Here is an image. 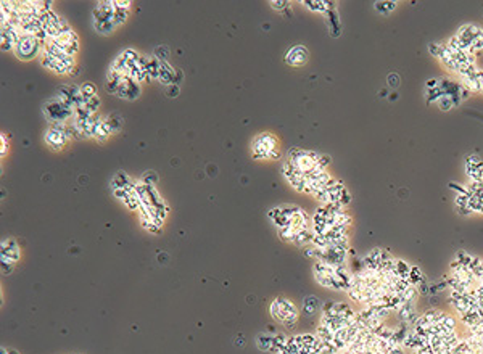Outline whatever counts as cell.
<instances>
[{"label":"cell","mask_w":483,"mask_h":354,"mask_svg":"<svg viewBox=\"0 0 483 354\" xmlns=\"http://www.w3.org/2000/svg\"><path fill=\"white\" fill-rule=\"evenodd\" d=\"M269 218L279 229V234L285 242H292L298 246L311 245L314 237L311 219L301 208L293 205L277 206L269 211Z\"/></svg>","instance_id":"6da1fadb"},{"label":"cell","mask_w":483,"mask_h":354,"mask_svg":"<svg viewBox=\"0 0 483 354\" xmlns=\"http://www.w3.org/2000/svg\"><path fill=\"white\" fill-rule=\"evenodd\" d=\"M314 279L319 285L325 288L345 290L348 292L353 282V272L348 271L346 266H330L322 261H316L314 264Z\"/></svg>","instance_id":"7a4b0ae2"},{"label":"cell","mask_w":483,"mask_h":354,"mask_svg":"<svg viewBox=\"0 0 483 354\" xmlns=\"http://www.w3.org/2000/svg\"><path fill=\"white\" fill-rule=\"evenodd\" d=\"M316 198L322 205L342 206V208H345V206L350 203L351 195L348 193V190L345 188V186L338 181V179L332 177L327 184H325L321 192L316 195Z\"/></svg>","instance_id":"3957f363"},{"label":"cell","mask_w":483,"mask_h":354,"mask_svg":"<svg viewBox=\"0 0 483 354\" xmlns=\"http://www.w3.org/2000/svg\"><path fill=\"white\" fill-rule=\"evenodd\" d=\"M271 316L274 317L276 320H280L283 325L288 327V329L295 327L297 320H298V311L295 308V304L285 298H276L272 301Z\"/></svg>","instance_id":"277c9868"},{"label":"cell","mask_w":483,"mask_h":354,"mask_svg":"<svg viewBox=\"0 0 483 354\" xmlns=\"http://www.w3.org/2000/svg\"><path fill=\"white\" fill-rule=\"evenodd\" d=\"M40 47V40L37 36L23 33L18 28L17 33V39H15V50H17V55L23 60H29V58H34L37 55Z\"/></svg>","instance_id":"5b68a950"},{"label":"cell","mask_w":483,"mask_h":354,"mask_svg":"<svg viewBox=\"0 0 483 354\" xmlns=\"http://www.w3.org/2000/svg\"><path fill=\"white\" fill-rule=\"evenodd\" d=\"M253 156L258 160H271L279 156L277 140L269 134H261L253 142Z\"/></svg>","instance_id":"8992f818"},{"label":"cell","mask_w":483,"mask_h":354,"mask_svg":"<svg viewBox=\"0 0 483 354\" xmlns=\"http://www.w3.org/2000/svg\"><path fill=\"white\" fill-rule=\"evenodd\" d=\"M465 172L472 179V182L483 181V161L479 156L470 155L465 158Z\"/></svg>","instance_id":"52a82bcc"},{"label":"cell","mask_w":483,"mask_h":354,"mask_svg":"<svg viewBox=\"0 0 483 354\" xmlns=\"http://www.w3.org/2000/svg\"><path fill=\"white\" fill-rule=\"evenodd\" d=\"M308 61V50L303 45H295L287 52L285 63L290 66H301Z\"/></svg>","instance_id":"ba28073f"},{"label":"cell","mask_w":483,"mask_h":354,"mask_svg":"<svg viewBox=\"0 0 483 354\" xmlns=\"http://www.w3.org/2000/svg\"><path fill=\"white\" fill-rule=\"evenodd\" d=\"M19 260V248L13 240L2 242V264H13Z\"/></svg>","instance_id":"9c48e42d"},{"label":"cell","mask_w":483,"mask_h":354,"mask_svg":"<svg viewBox=\"0 0 483 354\" xmlns=\"http://www.w3.org/2000/svg\"><path fill=\"white\" fill-rule=\"evenodd\" d=\"M483 36V31L479 28V26H475V24H464V26H461L459 31H458V34H456V37H459L461 40L464 42V44H467L470 47V44L474 42L475 39H479Z\"/></svg>","instance_id":"30bf717a"},{"label":"cell","mask_w":483,"mask_h":354,"mask_svg":"<svg viewBox=\"0 0 483 354\" xmlns=\"http://www.w3.org/2000/svg\"><path fill=\"white\" fill-rule=\"evenodd\" d=\"M47 144L50 147H54L55 150H60L63 145L66 144V132L63 130V128H52L47 132Z\"/></svg>","instance_id":"8fae6325"},{"label":"cell","mask_w":483,"mask_h":354,"mask_svg":"<svg viewBox=\"0 0 483 354\" xmlns=\"http://www.w3.org/2000/svg\"><path fill=\"white\" fill-rule=\"evenodd\" d=\"M45 113L50 116V119H54V121H65L68 116L71 114V110L70 107H66V105H61V103H50L49 107H47L45 110Z\"/></svg>","instance_id":"7c38bea8"},{"label":"cell","mask_w":483,"mask_h":354,"mask_svg":"<svg viewBox=\"0 0 483 354\" xmlns=\"http://www.w3.org/2000/svg\"><path fill=\"white\" fill-rule=\"evenodd\" d=\"M411 264H408L406 261L403 260H396V272H398V277L404 279V280H409V274H411Z\"/></svg>","instance_id":"4fadbf2b"},{"label":"cell","mask_w":483,"mask_h":354,"mask_svg":"<svg viewBox=\"0 0 483 354\" xmlns=\"http://www.w3.org/2000/svg\"><path fill=\"white\" fill-rule=\"evenodd\" d=\"M422 280H425V276L422 274V271L417 266H412L411 267V274H409V283H411L412 287H417V285L421 283Z\"/></svg>","instance_id":"5bb4252c"},{"label":"cell","mask_w":483,"mask_h":354,"mask_svg":"<svg viewBox=\"0 0 483 354\" xmlns=\"http://www.w3.org/2000/svg\"><path fill=\"white\" fill-rule=\"evenodd\" d=\"M319 308V299L314 298V297H308L304 299V304H303V311L306 313L308 316H311L316 313V309Z\"/></svg>","instance_id":"9a60e30c"},{"label":"cell","mask_w":483,"mask_h":354,"mask_svg":"<svg viewBox=\"0 0 483 354\" xmlns=\"http://www.w3.org/2000/svg\"><path fill=\"white\" fill-rule=\"evenodd\" d=\"M396 8V2H375V10L380 13H391Z\"/></svg>","instance_id":"2e32d148"},{"label":"cell","mask_w":483,"mask_h":354,"mask_svg":"<svg viewBox=\"0 0 483 354\" xmlns=\"http://www.w3.org/2000/svg\"><path fill=\"white\" fill-rule=\"evenodd\" d=\"M442 97H443V92H442V89H440V84H438V87L427 91V103L428 105L433 103V102H438Z\"/></svg>","instance_id":"e0dca14e"},{"label":"cell","mask_w":483,"mask_h":354,"mask_svg":"<svg viewBox=\"0 0 483 354\" xmlns=\"http://www.w3.org/2000/svg\"><path fill=\"white\" fill-rule=\"evenodd\" d=\"M437 103H438L440 110H443V112H448V110H451V108L454 107L453 98H451V97H446V95H443V97L440 98Z\"/></svg>","instance_id":"ac0fdd59"},{"label":"cell","mask_w":483,"mask_h":354,"mask_svg":"<svg viewBox=\"0 0 483 354\" xmlns=\"http://www.w3.org/2000/svg\"><path fill=\"white\" fill-rule=\"evenodd\" d=\"M330 24H332V36L334 37H337V36L340 34V28H338V17H337V13L334 12V10H330Z\"/></svg>","instance_id":"d6986e66"},{"label":"cell","mask_w":483,"mask_h":354,"mask_svg":"<svg viewBox=\"0 0 483 354\" xmlns=\"http://www.w3.org/2000/svg\"><path fill=\"white\" fill-rule=\"evenodd\" d=\"M449 188H451V190H454V192L458 193V195H469V190H467V187L459 186V184L451 182V184H449Z\"/></svg>","instance_id":"ffe728a7"},{"label":"cell","mask_w":483,"mask_h":354,"mask_svg":"<svg viewBox=\"0 0 483 354\" xmlns=\"http://www.w3.org/2000/svg\"><path fill=\"white\" fill-rule=\"evenodd\" d=\"M388 86L393 87V89H396L398 86H400V76H398L396 73H393V75L388 76Z\"/></svg>","instance_id":"44dd1931"},{"label":"cell","mask_w":483,"mask_h":354,"mask_svg":"<svg viewBox=\"0 0 483 354\" xmlns=\"http://www.w3.org/2000/svg\"><path fill=\"white\" fill-rule=\"evenodd\" d=\"M428 50H430V54L435 55V56L438 58L440 50H442V45H438V44H430V45H428Z\"/></svg>","instance_id":"7402d4cb"},{"label":"cell","mask_w":483,"mask_h":354,"mask_svg":"<svg viewBox=\"0 0 483 354\" xmlns=\"http://www.w3.org/2000/svg\"><path fill=\"white\" fill-rule=\"evenodd\" d=\"M438 84H440L438 79H428V81H427V91H430V89L438 87Z\"/></svg>","instance_id":"603a6c76"},{"label":"cell","mask_w":483,"mask_h":354,"mask_svg":"<svg viewBox=\"0 0 483 354\" xmlns=\"http://www.w3.org/2000/svg\"><path fill=\"white\" fill-rule=\"evenodd\" d=\"M390 100H391V102H393V100H396V93H391L390 95Z\"/></svg>","instance_id":"cb8c5ba5"},{"label":"cell","mask_w":483,"mask_h":354,"mask_svg":"<svg viewBox=\"0 0 483 354\" xmlns=\"http://www.w3.org/2000/svg\"><path fill=\"white\" fill-rule=\"evenodd\" d=\"M482 92H483V91H482Z\"/></svg>","instance_id":"d4e9b609"}]
</instances>
